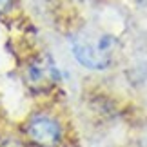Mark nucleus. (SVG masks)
Here are the masks:
<instances>
[{"label":"nucleus","instance_id":"obj_1","mask_svg":"<svg viewBox=\"0 0 147 147\" xmlns=\"http://www.w3.org/2000/svg\"><path fill=\"white\" fill-rule=\"evenodd\" d=\"M116 44V38L107 33H100V35L78 33L71 38V51L75 60L86 69L104 71L113 64Z\"/></svg>","mask_w":147,"mask_h":147},{"label":"nucleus","instance_id":"obj_2","mask_svg":"<svg viewBox=\"0 0 147 147\" xmlns=\"http://www.w3.org/2000/svg\"><path fill=\"white\" fill-rule=\"evenodd\" d=\"M26 133L33 144L40 147H56L62 142V125L58 120L47 115L33 116L26 125Z\"/></svg>","mask_w":147,"mask_h":147},{"label":"nucleus","instance_id":"obj_3","mask_svg":"<svg viewBox=\"0 0 147 147\" xmlns=\"http://www.w3.org/2000/svg\"><path fill=\"white\" fill-rule=\"evenodd\" d=\"M27 84L36 91H47L60 80V71L49 56H36L27 65Z\"/></svg>","mask_w":147,"mask_h":147},{"label":"nucleus","instance_id":"obj_4","mask_svg":"<svg viewBox=\"0 0 147 147\" xmlns=\"http://www.w3.org/2000/svg\"><path fill=\"white\" fill-rule=\"evenodd\" d=\"M16 0H0V13H9L15 7Z\"/></svg>","mask_w":147,"mask_h":147}]
</instances>
